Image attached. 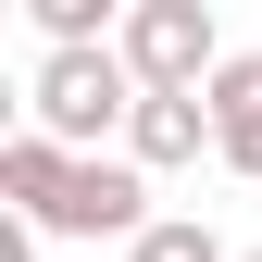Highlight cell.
Returning a JSON list of instances; mask_svg holds the SVG:
<instances>
[{
    "instance_id": "obj_1",
    "label": "cell",
    "mask_w": 262,
    "mask_h": 262,
    "mask_svg": "<svg viewBox=\"0 0 262 262\" xmlns=\"http://www.w3.org/2000/svg\"><path fill=\"white\" fill-rule=\"evenodd\" d=\"M138 100L150 88L125 75V50H50L38 75H25V125H38L50 150H75V162H100V138H125Z\"/></svg>"
},
{
    "instance_id": "obj_2",
    "label": "cell",
    "mask_w": 262,
    "mask_h": 262,
    "mask_svg": "<svg viewBox=\"0 0 262 262\" xmlns=\"http://www.w3.org/2000/svg\"><path fill=\"white\" fill-rule=\"evenodd\" d=\"M113 50H125V75H138L150 100H200V88L225 75V38H212V13H200V0H138Z\"/></svg>"
},
{
    "instance_id": "obj_3",
    "label": "cell",
    "mask_w": 262,
    "mask_h": 262,
    "mask_svg": "<svg viewBox=\"0 0 262 262\" xmlns=\"http://www.w3.org/2000/svg\"><path fill=\"white\" fill-rule=\"evenodd\" d=\"M150 225H162V212H150V175H138L125 150H100V162H75V175H62V200H50L38 237H125V250H138Z\"/></svg>"
},
{
    "instance_id": "obj_4",
    "label": "cell",
    "mask_w": 262,
    "mask_h": 262,
    "mask_svg": "<svg viewBox=\"0 0 262 262\" xmlns=\"http://www.w3.org/2000/svg\"><path fill=\"white\" fill-rule=\"evenodd\" d=\"M200 100H212V162L262 187V50H225V75L200 88Z\"/></svg>"
},
{
    "instance_id": "obj_5",
    "label": "cell",
    "mask_w": 262,
    "mask_h": 262,
    "mask_svg": "<svg viewBox=\"0 0 262 262\" xmlns=\"http://www.w3.org/2000/svg\"><path fill=\"white\" fill-rule=\"evenodd\" d=\"M200 150H212V100H138V125H125V162L138 175H175Z\"/></svg>"
},
{
    "instance_id": "obj_6",
    "label": "cell",
    "mask_w": 262,
    "mask_h": 262,
    "mask_svg": "<svg viewBox=\"0 0 262 262\" xmlns=\"http://www.w3.org/2000/svg\"><path fill=\"white\" fill-rule=\"evenodd\" d=\"M62 175H75V150H50L38 125H25V138H0V200H13V225H50Z\"/></svg>"
},
{
    "instance_id": "obj_7",
    "label": "cell",
    "mask_w": 262,
    "mask_h": 262,
    "mask_svg": "<svg viewBox=\"0 0 262 262\" xmlns=\"http://www.w3.org/2000/svg\"><path fill=\"white\" fill-rule=\"evenodd\" d=\"M125 262H237V250H225V237H212V225H200V212H162V225H150V237H138V250H125Z\"/></svg>"
},
{
    "instance_id": "obj_8",
    "label": "cell",
    "mask_w": 262,
    "mask_h": 262,
    "mask_svg": "<svg viewBox=\"0 0 262 262\" xmlns=\"http://www.w3.org/2000/svg\"><path fill=\"white\" fill-rule=\"evenodd\" d=\"M237 262H262V250H237Z\"/></svg>"
}]
</instances>
